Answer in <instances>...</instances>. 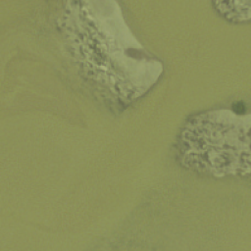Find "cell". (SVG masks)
I'll return each mask as SVG.
<instances>
[{"instance_id": "obj_1", "label": "cell", "mask_w": 251, "mask_h": 251, "mask_svg": "<svg viewBox=\"0 0 251 251\" xmlns=\"http://www.w3.org/2000/svg\"><path fill=\"white\" fill-rule=\"evenodd\" d=\"M250 116L227 109L191 117L177 139L182 167L211 176L250 175Z\"/></svg>"}]
</instances>
